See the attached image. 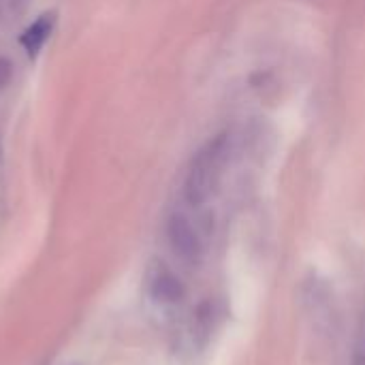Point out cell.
Masks as SVG:
<instances>
[{
	"instance_id": "5b68a950",
	"label": "cell",
	"mask_w": 365,
	"mask_h": 365,
	"mask_svg": "<svg viewBox=\"0 0 365 365\" xmlns=\"http://www.w3.org/2000/svg\"><path fill=\"white\" fill-rule=\"evenodd\" d=\"M216 319H218V312L210 299L201 302L195 308V312H192V340L199 349H205L207 342L212 340V336L216 331Z\"/></svg>"
},
{
	"instance_id": "ba28073f",
	"label": "cell",
	"mask_w": 365,
	"mask_h": 365,
	"mask_svg": "<svg viewBox=\"0 0 365 365\" xmlns=\"http://www.w3.org/2000/svg\"><path fill=\"white\" fill-rule=\"evenodd\" d=\"M13 79V62L4 56H0V92L6 90V86Z\"/></svg>"
},
{
	"instance_id": "6da1fadb",
	"label": "cell",
	"mask_w": 365,
	"mask_h": 365,
	"mask_svg": "<svg viewBox=\"0 0 365 365\" xmlns=\"http://www.w3.org/2000/svg\"><path fill=\"white\" fill-rule=\"evenodd\" d=\"M231 158V133L220 130L210 137L190 158L184 175V199L190 207H203L218 190Z\"/></svg>"
},
{
	"instance_id": "3957f363",
	"label": "cell",
	"mask_w": 365,
	"mask_h": 365,
	"mask_svg": "<svg viewBox=\"0 0 365 365\" xmlns=\"http://www.w3.org/2000/svg\"><path fill=\"white\" fill-rule=\"evenodd\" d=\"M145 291L158 306H178L186 297L184 282L160 259H152L145 269Z\"/></svg>"
},
{
	"instance_id": "8992f818",
	"label": "cell",
	"mask_w": 365,
	"mask_h": 365,
	"mask_svg": "<svg viewBox=\"0 0 365 365\" xmlns=\"http://www.w3.org/2000/svg\"><path fill=\"white\" fill-rule=\"evenodd\" d=\"M30 0H0V24H15L28 9Z\"/></svg>"
},
{
	"instance_id": "277c9868",
	"label": "cell",
	"mask_w": 365,
	"mask_h": 365,
	"mask_svg": "<svg viewBox=\"0 0 365 365\" xmlns=\"http://www.w3.org/2000/svg\"><path fill=\"white\" fill-rule=\"evenodd\" d=\"M53 26H56V13H53V11H47V13L38 15V17L21 32L19 43H21L24 51H26L30 58H34V56L45 47V43L49 41V36H51V32H53Z\"/></svg>"
},
{
	"instance_id": "7a4b0ae2",
	"label": "cell",
	"mask_w": 365,
	"mask_h": 365,
	"mask_svg": "<svg viewBox=\"0 0 365 365\" xmlns=\"http://www.w3.org/2000/svg\"><path fill=\"white\" fill-rule=\"evenodd\" d=\"M167 242L171 252L188 267H199L205 257L203 237L190 218L182 212H173L167 218Z\"/></svg>"
},
{
	"instance_id": "52a82bcc",
	"label": "cell",
	"mask_w": 365,
	"mask_h": 365,
	"mask_svg": "<svg viewBox=\"0 0 365 365\" xmlns=\"http://www.w3.org/2000/svg\"><path fill=\"white\" fill-rule=\"evenodd\" d=\"M351 365H365V312L361 314L359 325H357V336H355V344H353Z\"/></svg>"
}]
</instances>
